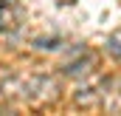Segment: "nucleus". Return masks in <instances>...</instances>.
Masks as SVG:
<instances>
[{"label": "nucleus", "instance_id": "f257e3e1", "mask_svg": "<svg viewBox=\"0 0 121 116\" xmlns=\"http://www.w3.org/2000/svg\"><path fill=\"white\" fill-rule=\"evenodd\" d=\"M101 105L110 113H118L121 111V77L118 79H107L101 85Z\"/></svg>", "mask_w": 121, "mask_h": 116}, {"label": "nucleus", "instance_id": "f03ea898", "mask_svg": "<svg viewBox=\"0 0 121 116\" xmlns=\"http://www.w3.org/2000/svg\"><path fill=\"white\" fill-rule=\"evenodd\" d=\"M11 26H14V14L6 3H0V31H9Z\"/></svg>", "mask_w": 121, "mask_h": 116}]
</instances>
